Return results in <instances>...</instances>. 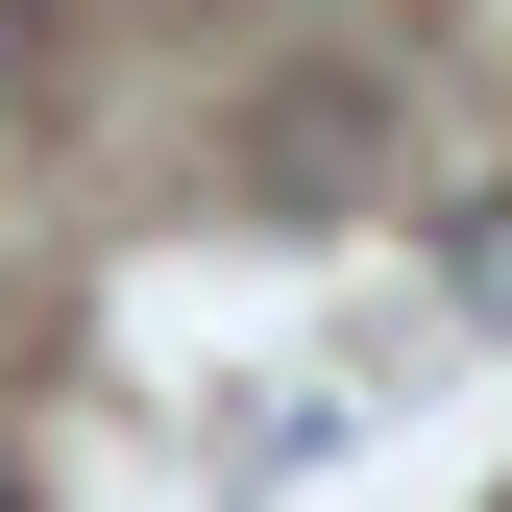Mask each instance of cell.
I'll return each mask as SVG.
<instances>
[{
	"label": "cell",
	"instance_id": "obj_1",
	"mask_svg": "<svg viewBox=\"0 0 512 512\" xmlns=\"http://www.w3.org/2000/svg\"><path fill=\"white\" fill-rule=\"evenodd\" d=\"M439 293H464V317H512V196H464V220H439Z\"/></svg>",
	"mask_w": 512,
	"mask_h": 512
},
{
	"label": "cell",
	"instance_id": "obj_2",
	"mask_svg": "<svg viewBox=\"0 0 512 512\" xmlns=\"http://www.w3.org/2000/svg\"><path fill=\"white\" fill-rule=\"evenodd\" d=\"M0 512H25V488H0Z\"/></svg>",
	"mask_w": 512,
	"mask_h": 512
}]
</instances>
